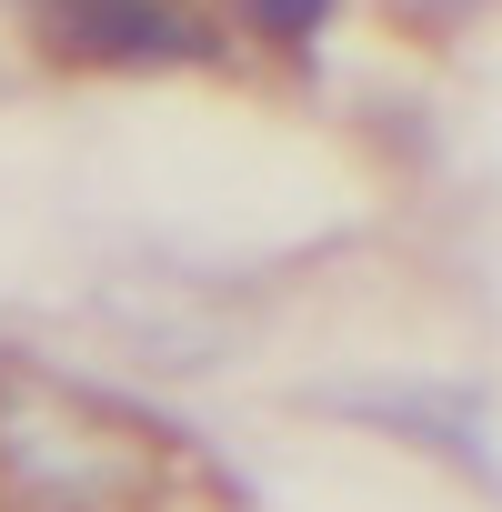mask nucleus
Here are the masks:
<instances>
[{"label":"nucleus","instance_id":"nucleus-1","mask_svg":"<svg viewBox=\"0 0 502 512\" xmlns=\"http://www.w3.org/2000/svg\"><path fill=\"white\" fill-rule=\"evenodd\" d=\"M31 21L61 61H101V71H151V61L211 51L181 0H31Z\"/></svg>","mask_w":502,"mask_h":512},{"label":"nucleus","instance_id":"nucleus-2","mask_svg":"<svg viewBox=\"0 0 502 512\" xmlns=\"http://www.w3.org/2000/svg\"><path fill=\"white\" fill-rule=\"evenodd\" d=\"M262 31H282V41H302V31H322V0H241Z\"/></svg>","mask_w":502,"mask_h":512}]
</instances>
